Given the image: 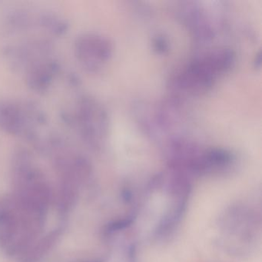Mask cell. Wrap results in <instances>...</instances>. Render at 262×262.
Instances as JSON below:
<instances>
[{
    "label": "cell",
    "mask_w": 262,
    "mask_h": 262,
    "mask_svg": "<svg viewBox=\"0 0 262 262\" xmlns=\"http://www.w3.org/2000/svg\"><path fill=\"white\" fill-rule=\"evenodd\" d=\"M62 229L54 230L51 233H49L45 237L39 241L33 248H32L25 256L23 262H39L46 254L54 246L58 239L60 237Z\"/></svg>",
    "instance_id": "obj_2"
},
{
    "label": "cell",
    "mask_w": 262,
    "mask_h": 262,
    "mask_svg": "<svg viewBox=\"0 0 262 262\" xmlns=\"http://www.w3.org/2000/svg\"><path fill=\"white\" fill-rule=\"evenodd\" d=\"M92 262H103L102 260H95V261H92Z\"/></svg>",
    "instance_id": "obj_4"
},
{
    "label": "cell",
    "mask_w": 262,
    "mask_h": 262,
    "mask_svg": "<svg viewBox=\"0 0 262 262\" xmlns=\"http://www.w3.org/2000/svg\"><path fill=\"white\" fill-rule=\"evenodd\" d=\"M234 61L230 51L214 52L193 62L179 79L181 87L190 93H201L211 88L216 76L231 67Z\"/></svg>",
    "instance_id": "obj_1"
},
{
    "label": "cell",
    "mask_w": 262,
    "mask_h": 262,
    "mask_svg": "<svg viewBox=\"0 0 262 262\" xmlns=\"http://www.w3.org/2000/svg\"><path fill=\"white\" fill-rule=\"evenodd\" d=\"M134 221V216L128 215L123 219H117L105 225L104 228L103 234L105 237L113 235L115 233L128 228L133 224Z\"/></svg>",
    "instance_id": "obj_3"
}]
</instances>
